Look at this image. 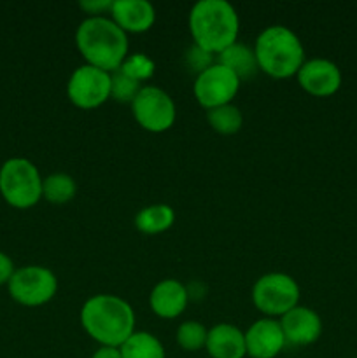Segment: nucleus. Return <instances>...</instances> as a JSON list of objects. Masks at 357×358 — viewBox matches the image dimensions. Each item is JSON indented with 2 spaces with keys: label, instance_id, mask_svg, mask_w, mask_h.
Segmentation results:
<instances>
[{
  "label": "nucleus",
  "instance_id": "obj_1",
  "mask_svg": "<svg viewBox=\"0 0 357 358\" xmlns=\"http://www.w3.org/2000/svg\"><path fill=\"white\" fill-rule=\"evenodd\" d=\"M132 304L114 294H97L80 308L84 332L100 346L119 348L135 332Z\"/></svg>",
  "mask_w": 357,
  "mask_h": 358
},
{
  "label": "nucleus",
  "instance_id": "obj_2",
  "mask_svg": "<svg viewBox=\"0 0 357 358\" xmlns=\"http://www.w3.org/2000/svg\"><path fill=\"white\" fill-rule=\"evenodd\" d=\"M76 45L88 65L112 73L128 56V34L111 16H88L76 30Z\"/></svg>",
  "mask_w": 357,
  "mask_h": 358
},
{
  "label": "nucleus",
  "instance_id": "obj_3",
  "mask_svg": "<svg viewBox=\"0 0 357 358\" xmlns=\"http://www.w3.org/2000/svg\"><path fill=\"white\" fill-rule=\"evenodd\" d=\"M188 24L192 44L216 56L238 42L240 17L227 0H198L189 10Z\"/></svg>",
  "mask_w": 357,
  "mask_h": 358
},
{
  "label": "nucleus",
  "instance_id": "obj_4",
  "mask_svg": "<svg viewBox=\"0 0 357 358\" xmlns=\"http://www.w3.org/2000/svg\"><path fill=\"white\" fill-rule=\"evenodd\" d=\"M254 52L259 70L273 79L296 77L303 63L307 62L301 38L284 24L266 27L255 38Z\"/></svg>",
  "mask_w": 357,
  "mask_h": 358
},
{
  "label": "nucleus",
  "instance_id": "obj_5",
  "mask_svg": "<svg viewBox=\"0 0 357 358\" xmlns=\"http://www.w3.org/2000/svg\"><path fill=\"white\" fill-rule=\"evenodd\" d=\"M41 171L24 157H10L0 166V194L18 210H28L42 199Z\"/></svg>",
  "mask_w": 357,
  "mask_h": 358
},
{
  "label": "nucleus",
  "instance_id": "obj_6",
  "mask_svg": "<svg viewBox=\"0 0 357 358\" xmlns=\"http://www.w3.org/2000/svg\"><path fill=\"white\" fill-rule=\"evenodd\" d=\"M255 310L268 318H282L300 304V285L286 273H266L252 287Z\"/></svg>",
  "mask_w": 357,
  "mask_h": 358
},
{
  "label": "nucleus",
  "instance_id": "obj_7",
  "mask_svg": "<svg viewBox=\"0 0 357 358\" xmlns=\"http://www.w3.org/2000/svg\"><path fill=\"white\" fill-rule=\"evenodd\" d=\"M10 297L27 308H38L48 304L58 292V278L46 266H23L16 269L7 283Z\"/></svg>",
  "mask_w": 357,
  "mask_h": 358
},
{
  "label": "nucleus",
  "instance_id": "obj_8",
  "mask_svg": "<svg viewBox=\"0 0 357 358\" xmlns=\"http://www.w3.org/2000/svg\"><path fill=\"white\" fill-rule=\"evenodd\" d=\"M132 114L146 131L163 133L174 126L177 107L170 94L158 86H142L132 101Z\"/></svg>",
  "mask_w": 357,
  "mask_h": 358
},
{
  "label": "nucleus",
  "instance_id": "obj_9",
  "mask_svg": "<svg viewBox=\"0 0 357 358\" xmlns=\"http://www.w3.org/2000/svg\"><path fill=\"white\" fill-rule=\"evenodd\" d=\"M66 96L83 110L100 107L111 98V73L88 63L77 66L66 83Z\"/></svg>",
  "mask_w": 357,
  "mask_h": 358
},
{
  "label": "nucleus",
  "instance_id": "obj_10",
  "mask_svg": "<svg viewBox=\"0 0 357 358\" xmlns=\"http://www.w3.org/2000/svg\"><path fill=\"white\" fill-rule=\"evenodd\" d=\"M240 84L241 80L230 69L216 62L212 66L203 70L200 76H196L192 93H195L198 103L205 110H210V108L220 107V105L233 103L234 96L240 90Z\"/></svg>",
  "mask_w": 357,
  "mask_h": 358
},
{
  "label": "nucleus",
  "instance_id": "obj_11",
  "mask_svg": "<svg viewBox=\"0 0 357 358\" xmlns=\"http://www.w3.org/2000/svg\"><path fill=\"white\" fill-rule=\"evenodd\" d=\"M296 79L301 90L308 94L326 98L335 94L342 86V70L328 58H312L303 63Z\"/></svg>",
  "mask_w": 357,
  "mask_h": 358
},
{
  "label": "nucleus",
  "instance_id": "obj_12",
  "mask_svg": "<svg viewBox=\"0 0 357 358\" xmlns=\"http://www.w3.org/2000/svg\"><path fill=\"white\" fill-rule=\"evenodd\" d=\"M286 346L284 331L276 318L262 317L245 331V350L251 358H276Z\"/></svg>",
  "mask_w": 357,
  "mask_h": 358
},
{
  "label": "nucleus",
  "instance_id": "obj_13",
  "mask_svg": "<svg viewBox=\"0 0 357 358\" xmlns=\"http://www.w3.org/2000/svg\"><path fill=\"white\" fill-rule=\"evenodd\" d=\"M279 322L287 346H294V348L314 345L322 334V320L317 311L308 306H301V304L279 318Z\"/></svg>",
  "mask_w": 357,
  "mask_h": 358
},
{
  "label": "nucleus",
  "instance_id": "obj_14",
  "mask_svg": "<svg viewBox=\"0 0 357 358\" xmlns=\"http://www.w3.org/2000/svg\"><path fill=\"white\" fill-rule=\"evenodd\" d=\"M189 304V290L175 278L161 280L154 285L149 296V306L156 317L164 320L178 318Z\"/></svg>",
  "mask_w": 357,
  "mask_h": 358
},
{
  "label": "nucleus",
  "instance_id": "obj_15",
  "mask_svg": "<svg viewBox=\"0 0 357 358\" xmlns=\"http://www.w3.org/2000/svg\"><path fill=\"white\" fill-rule=\"evenodd\" d=\"M111 17L125 34H144L156 21V9L147 0H114Z\"/></svg>",
  "mask_w": 357,
  "mask_h": 358
},
{
  "label": "nucleus",
  "instance_id": "obj_16",
  "mask_svg": "<svg viewBox=\"0 0 357 358\" xmlns=\"http://www.w3.org/2000/svg\"><path fill=\"white\" fill-rule=\"evenodd\" d=\"M206 353L210 358H245V332L233 324H217L209 329Z\"/></svg>",
  "mask_w": 357,
  "mask_h": 358
},
{
  "label": "nucleus",
  "instance_id": "obj_17",
  "mask_svg": "<svg viewBox=\"0 0 357 358\" xmlns=\"http://www.w3.org/2000/svg\"><path fill=\"white\" fill-rule=\"evenodd\" d=\"M217 62L230 69L240 80L252 79L259 72L254 48L244 44V42H234L230 48L224 49L220 55H217Z\"/></svg>",
  "mask_w": 357,
  "mask_h": 358
},
{
  "label": "nucleus",
  "instance_id": "obj_18",
  "mask_svg": "<svg viewBox=\"0 0 357 358\" xmlns=\"http://www.w3.org/2000/svg\"><path fill=\"white\" fill-rule=\"evenodd\" d=\"M175 222V210L170 205L144 206L135 215V227L144 234H161L170 229Z\"/></svg>",
  "mask_w": 357,
  "mask_h": 358
},
{
  "label": "nucleus",
  "instance_id": "obj_19",
  "mask_svg": "<svg viewBox=\"0 0 357 358\" xmlns=\"http://www.w3.org/2000/svg\"><path fill=\"white\" fill-rule=\"evenodd\" d=\"M122 358H167V352L160 339L147 331H135L121 346Z\"/></svg>",
  "mask_w": 357,
  "mask_h": 358
},
{
  "label": "nucleus",
  "instance_id": "obj_20",
  "mask_svg": "<svg viewBox=\"0 0 357 358\" xmlns=\"http://www.w3.org/2000/svg\"><path fill=\"white\" fill-rule=\"evenodd\" d=\"M77 184L69 173H52L42 180V198L55 205H63L76 198Z\"/></svg>",
  "mask_w": 357,
  "mask_h": 358
},
{
  "label": "nucleus",
  "instance_id": "obj_21",
  "mask_svg": "<svg viewBox=\"0 0 357 358\" xmlns=\"http://www.w3.org/2000/svg\"><path fill=\"white\" fill-rule=\"evenodd\" d=\"M206 121L219 135H234L244 126V115L237 105L227 103L206 110Z\"/></svg>",
  "mask_w": 357,
  "mask_h": 358
},
{
  "label": "nucleus",
  "instance_id": "obj_22",
  "mask_svg": "<svg viewBox=\"0 0 357 358\" xmlns=\"http://www.w3.org/2000/svg\"><path fill=\"white\" fill-rule=\"evenodd\" d=\"M209 329L198 320L182 322L175 332V341L184 352H200L205 348Z\"/></svg>",
  "mask_w": 357,
  "mask_h": 358
},
{
  "label": "nucleus",
  "instance_id": "obj_23",
  "mask_svg": "<svg viewBox=\"0 0 357 358\" xmlns=\"http://www.w3.org/2000/svg\"><path fill=\"white\" fill-rule=\"evenodd\" d=\"M154 69L156 65L146 52H133V55L126 56L122 65L119 66V72L142 84L144 80H149L154 76Z\"/></svg>",
  "mask_w": 357,
  "mask_h": 358
},
{
  "label": "nucleus",
  "instance_id": "obj_24",
  "mask_svg": "<svg viewBox=\"0 0 357 358\" xmlns=\"http://www.w3.org/2000/svg\"><path fill=\"white\" fill-rule=\"evenodd\" d=\"M140 90H142V84L133 80L132 77L125 76L119 70L111 73V98L118 103L132 105V101L135 100Z\"/></svg>",
  "mask_w": 357,
  "mask_h": 358
},
{
  "label": "nucleus",
  "instance_id": "obj_25",
  "mask_svg": "<svg viewBox=\"0 0 357 358\" xmlns=\"http://www.w3.org/2000/svg\"><path fill=\"white\" fill-rule=\"evenodd\" d=\"M216 58H217L216 55L205 51V49H202L200 45H196V44H192L191 48H188V51L184 52L186 69H188L191 73H195V76H200L203 70H206L209 66H212L214 63L217 62Z\"/></svg>",
  "mask_w": 357,
  "mask_h": 358
},
{
  "label": "nucleus",
  "instance_id": "obj_26",
  "mask_svg": "<svg viewBox=\"0 0 357 358\" xmlns=\"http://www.w3.org/2000/svg\"><path fill=\"white\" fill-rule=\"evenodd\" d=\"M112 2L114 0H83L79 2V7L90 16H107L111 14Z\"/></svg>",
  "mask_w": 357,
  "mask_h": 358
},
{
  "label": "nucleus",
  "instance_id": "obj_27",
  "mask_svg": "<svg viewBox=\"0 0 357 358\" xmlns=\"http://www.w3.org/2000/svg\"><path fill=\"white\" fill-rule=\"evenodd\" d=\"M14 273H16V268H14L13 259L4 254V252H0V285H7Z\"/></svg>",
  "mask_w": 357,
  "mask_h": 358
},
{
  "label": "nucleus",
  "instance_id": "obj_28",
  "mask_svg": "<svg viewBox=\"0 0 357 358\" xmlns=\"http://www.w3.org/2000/svg\"><path fill=\"white\" fill-rule=\"evenodd\" d=\"M91 358H122L119 348H111V346H100Z\"/></svg>",
  "mask_w": 357,
  "mask_h": 358
},
{
  "label": "nucleus",
  "instance_id": "obj_29",
  "mask_svg": "<svg viewBox=\"0 0 357 358\" xmlns=\"http://www.w3.org/2000/svg\"><path fill=\"white\" fill-rule=\"evenodd\" d=\"M356 358H357V357H356Z\"/></svg>",
  "mask_w": 357,
  "mask_h": 358
}]
</instances>
